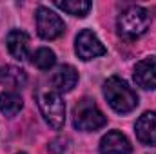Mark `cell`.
Masks as SVG:
<instances>
[{
	"label": "cell",
	"instance_id": "1",
	"mask_svg": "<svg viewBox=\"0 0 156 154\" xmlns=\"http://www.w3.org/2000/svg\"><path fill=\"white\" fill-rule=\"evenodd\" d=\"M104 96L118 114H127L138 107V94L120 76H109L104 82Z\"/></svg>",
	"mask_w": 156,
	"mask_h": 154
},
{
	"label": "cell",
	"instance_id": "2",
	"mask_svg": "<svg viewBox=\"0 0 156 154\" xmlns=\"http://www.w3.org/2000/svg\"><path fill=\"white\" fill-rule=\"evenodd\" d=\"M118 33L127 40H134L142 37L149 26H151V15L147 9L140 7V5H131L125 11H122V15L118 16Z\"/></svg>",
	"mask_w": 156,
	"mask_h": 154
},
{
	"label": "cell",
	"instance_id": "3",
	"mask_svg": "<svg viewBox=\"0 0 156 154\" xmlns=\"http://www.w3.org/2000/svg\"><path fill=\"white\" fill-rule=\"evenodd\" d=\"M105 123H107V118L100 111V107L94 103V100L82 98L75 105V109H73V125L78 131H83V132L98 131Z\"/></svg>",
	"mask_w": 156,
	"mask_h": 154
},
{
	"label": "cell",
	"instance_id": "4",
	"mask_svg": "<svg viewBox=\"0 0 156 154\" xmlns=\"http://www.w3.org/2000/svg\"><path fill=\"white\" fill-rule=\"evenodd\" d=\"M38 107L44 120L53 129H62L66 123V103L56 91H44L38 96Z\"/></svg>",
	"mask_w": 156,
	"mask_h": 154
},
{
	"label": "cell",
	"instance_id": "5",
	"mask_svg": "<svg viewBox=\"0 0 156 154\" xmlns=\"http://www.w3.org/2000/svg\"><path fill=\"white\" fill-rule=\"evenodd\" d=\"M35 20H37L38 37L44 40H56L58 37H62L64 31H66V24L60 18V15H56L55 11H51L45 5H40L37 9Z\"/></svg>",
	"mask_w": 156,
	"mask_h": 154
},
{
	"label": "cell",
	"instance_id": "6",
	"mask_svg": "<svg viewBox=\"0 0 156 154\" xmlns=\"http://www.w3.org/2000/svg\"><path fill=\"white\" fill-rule=\"evenodd\" d=\"M75 53L78 54V58H82L83 62H89L93 58L104 56L107 53V49H105V45L100 42V38L91 29H83V31H80L76 35Z\"/></svg>",
	"mask_w": 156,
	"mask_h": 154
},
{
	"label": "cell",
	"instance_id": "7",
	"mask_svg": "<svg viewBox=\"0 0 156 154\" xmlns=\"http://www.w3.org/2000/svg\"><path fill=\"white\" fill-rule=\"evenodd\" d=\"M134 82L145 91L156 89V56H147L134 65Z\"/></svg>",
	"mask_w": 156,
	"mask_h": 154
},
{
	"label": "cell",
	"instance_id": "8",
	"mask_svg": "<svg viewBox=\"0 0 156 154\" xmlns=\"http://www.w3.org/2000/svg\"><path fill=\"white\" fill-rule=\"evenodd\" d=\"M133 145L120 131H109L100 140V154H131Z\"/></svg>",
	"mask_w": 156,
	"mask_h": 154
},
{
	"label": "cell",
	"instance_id": "9",
	"mask_svg": "<svg viewBox=\"0 0 156 154\" xmlns=\"http://www.w3.org/2000/svg\"><path fill=\"white\" fill-rule=\"evenodd\" d=\"M76 83H78V71L69 64L58 65L55 69V73L51 75V85L56 93H69V91H73V87Z\"/></svg>",
	"mask_w": 156,
	"mask_h": 154
},
{
	"label": "cell",
	"instance_id": "10",
	"mask_svg": "<svg viewBox=\"0 0 156 154\" xmlns=\"http://www.w3.org/2000/svg\"><path fill=\"white\" fill-rule=\"evenodd\" d=\"M136 138L144 145H156V111H147L136 120Z\"/></svg>",
	"mask_w": 156,
	"mask_h": 154
},
{
	"label": "cell",
	"instance_id": "11",
	"mask_svg": "<svg viewBox=\"0 0 156 154\" xmlns=\"http://www.w3.org/2000/svg\"><path fill=\"white\" fill-rule=\"evenodd\" d=\"M5 45H7V51L13 58L26 60L29 54V35L26 31L13 29L5 37Z\"/></svg>",
	"mask_w": 156,
	"mask_h": 154
},
{
	"label": "cell",
	"instance_id": "12",
	"mask_svg": "<svg viewBox=\"0 0 156 154\" xmlns=\"http://www.w3.org/2000/svg\"><path fill=\"white\" fill-rule=\"evenodd\" d=\"M27 83V75L24 69L16 65H2L0 67V85L7 89H20Z\"/></svg>",
	"mask_w": 156,
	"mask_h": 154
},
{
	"label": "cell",
	"instance_id": "13",
	"mask_svg": "<svg viewBox=\"0 0 156 154\" xmlns=\"http://www.w3.org/2000/svg\"><path fill=\"white\" fill-rule=\"evenodd\" d=\"M24 107V100L16 91H4L0 93V113L9 118L16 116Z\"/></svg>",
	"mask_w": 156,
	"mask_h": 154
},
{
	"label": "cell",
	"instance_id": "14",
	"mask_svg": "<svg viewBox=\"0 0 156 154\" xmlns=\"http://www.w3.org/2000/svg\"><path fill=\"white\" fill-rule=\"evenodd\" d=\"M55 5H56L58 9H62V11L73 15V16H78V18L87 16V13H89L91 7H93V4H91L89 0H64V2H62V0H56Z\"/></svg>",
	"mask_w": 156,
	"mask_h": 154
},
{
	"label": "cell",
	"instance_id": "15",
	"mask_svg": "<svg viewBox=\"0 0 156 154\" xmlns=\"http://www.w3.org/2000/svg\"><path fill=\"white\" fill-rule=\"evenodd\" d=\"M55 62H56V56L49 47H40L33 54V65L38 67L40 71H49L55 65Z\"/></svg>",
	"mask_w": 156,
	"mask_h": 154
},
{
	"label": "cell",
	"instance_id": "16",
	"mask_svg": "<svg viewBox=\"0 0 156 154\" xmlns=\"http://www.w3.org/2000/svg\"><path fill=\"white\" fill-rule=\"evenodd\" d=\"M67 143H69L67 138L58 136V138H55V140L49 143V151H51L53 154H64L66 151H67Z\"/></svg>",
	"mask_w": 156,
	"mask_h": 154
},
{
	"label": "cell",
	"instance_id": "17",
	"mask_svg": "<svg viewBox=\"0 0 156 154\" xmlns=\"http://www.w3.org/2000/svg\"><path fill=\"white\" fill-rule=\"evenodd\" d=\"M18 154H26V152H18Z\"/></svg>",
	"mask_w": 156,
	"mask_h": 154
}]
</instances>
